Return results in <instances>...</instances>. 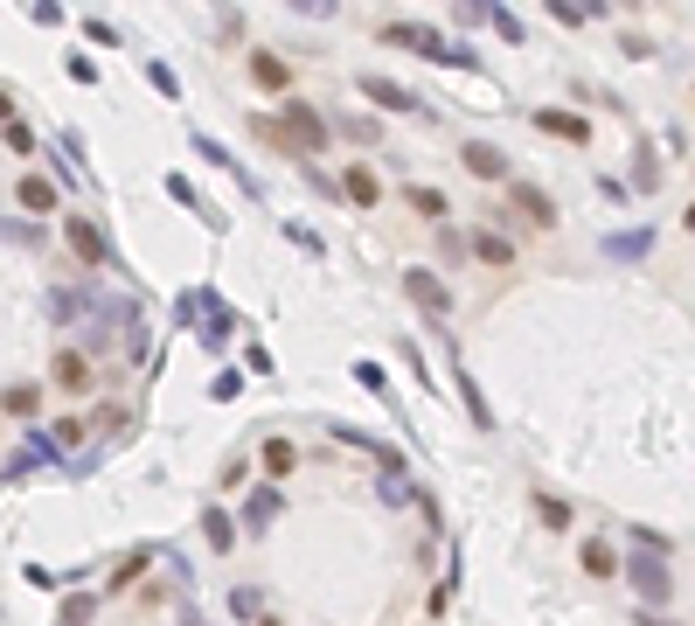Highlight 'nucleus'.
Here are the masks:
<instances>
[{
    "instance_id": "11",
    "label": "nucleus",
    "mask_w": 695,
    "mask_h": 626,
    "mask_svg": "<svg viewBox=\"0 0 695 626\" xmlns=\"http://www.w3.org/2000/svg\"><path fill=\"white\" fill-rule=\"evenodd\" d=\"M341 188H348V202H362V209H369V202H383V181H376L369 167H348V181H341Z\"/></svg>"
},
{
    "instance_id": "7",
    "label": "nucleus",
    "mask_w": 695,
    "mask_h": 626,
    "mask_svg": "<svg viewBox=\"0 0 695 626\" xmlns=\"http://www.w3.org/2000/svg\"><path fill=\"white\" fill-rule=\"evenodd\" d=\"M626 578H633V592H640V599H654V606L668 599V564H654V557H633V564H626Z\"/></svg>"
},
{
    "instance_id": "18",
    "label": "nucleus",
    "mask_w": 695,
    "mask_h": 626,
    "mask_svg": "<svg viewBox=\"0 0 695 626\" xmlns=\"http://www.w3.org/2000/svg\"><path fill=\"white\" fill-rule=\"evenodd\" d=\"M0 404H7V411H14V418H28V411H35V390H28V383H14V390H7V397H0Z\"/></svg>"
},
{
    "instance_id": "20",
    "label": "nucleus",
    "mask_w": 695,
    "mask_h": 626,
    "mask_svg": "<svg viewBox=\"0 0 695 626\" xmlns=\"http://www.w3.org/2000/svg\"><path fill=\"white\" fill-rule=\"evenodd\" d=\"M682 223H689V230H695V202H689V216H682Z\"/></svg>"
},
{
    "instance_id": "17",
    "label": "nucleus",
    "mask_w": 695,
    "mask_h": 626,
    "mask_svg": "<svg viewBox=\"0 0 695 626\" xmlns=\"http://www.w3.org/2000/svg\"><path fill=\"white\" fill-rule=\"evenodd\" d=\"M56 376H63L70 390H84V355H56Z\"/></svg>"
},
{
    "instance_id": "1",
    "label": "nucleus",
    "mask_w": 695,
    "mask_h": 626,
    "mask_svg": "<svg viewBox=\"0 0 695 626\" xmlns=\"http://www.w3.org/2000/svg\"><path fill=\"white\" fill-rule=\"evenodd\" d=\"M265 140L292 147V154H320V147H327V119H320L313 105H285L278 119H265Z\"/></svg>"
},
{
    "instance_id": "10",
    "label": "nucleus",
    "mask_w": 695,
    "mask_h": 626,
    "mask_svg": "<svg viewBox=\"0 0 695 626\" xmlns=\"http://www.w3.org/2000/svg\"><path fill=\"white\" fill-rule=\"evenodd\" d=\"M251 77H258V84H265V91H285V84H292V70H285V63H278L272 49H258V56H251Z\"/></svg>"
},
{
    "instance_id": "5",
    "label": "nucleus",
    "mask_w": 695,
    "mask_h": 626,
    "mask_svg": "<svg viewBox=\"0 0 695 626\" xmlns=\"http://www.w3.org/2000/svg\"><path fill=\"white\" fill-rule=\"evenodd\" d=\"M404 286H411V300H417L424 313H452V293H445V279H438V272L411 265V272H404Z\"/></svg>"
},
{
    "instance_id": "2",
    "label": "nucleus",
    "mask_w": 695,
    "mask_h": 626,
    "mask_svg": "<svg viewBox=\"0 0 695 626\" xmlns=\"http://www.w3.org/2000/svg\"><path fill=\"white\" fill-rule=\"evenodd\" d=\"M383 42H404V49L445 56V63H473L466 49H445V35H438V28H424V21H383Z\"/></svg>"
},
{
    "instance_id": "6",
    "label": "nucleus",
    "mask_w": 695,
    "mask_h": 626,
    "mask_svg": "<svg viewBox=\"0 0 695 626\" xmlns=\"http://www.w3.org/2000/svg\"><path fill=\"white\" fill-rule=\"evenodd\" d=\"M459 160H466L480 181H515V174H508V160H501V147H487V140H466V147H459Z\"/></svg>"
},
{
    "instance_id": "4",
    "label": "nucleus",
    "mask_w": 695,
    "mask_h": 626,
    "mask_svg": "<svg viewBox=\"0 0 695 626\" xmlns=\"http://www.w3.org/2000/svg\"><path fill=\"white\" fill-rule=\"evenodd\" d=\"M63 237H70V251H77L84 265H105V258H112V244H105V230H98L91 216H70V223H63Z\"/></svg>"
},
{
    "instance_id": "3",
    "label": "nucleus",
    "mask_w": 695,
    "mask_h": 626,
    "mask_svg": "<svg viewBox=\"0 0 695 626\" xmlns=\"http://www.w3.org/2000/svg\"><path fill=\"white\" fill-rule=\"evenodd\" d=\"M508 202H515V209H522L536 230H556V202L536 188V181H522V174H515V181H508Z\"/></svg>"
},
{
    "instance_id": "19",
    "label": "nucleus",
    "mask_w": 695,
    "mask_h": 626,
    "mask_svg": "<svg viewBox=\"0 0 695 626\" xmlns=\"http://www.w3.org/2000/svg\"><path fill=\"white\" fill-rule=\"evenodd\" d=\"M139 571H146V550H139V557H126V564H119V571H112V585H133Z\"/></svg>"
},
{
    "instance_id": "14",
    "label": "nucleus",
    "mask_w": 695,
    "mask_h": 626,
    "mask_svg": "<svg viewBox=\"0 0 695 626\" xmlns=\"http://www.w3.org/2000/svg\"><path fill=\"white\" fill-rule=\"evenodd\" d=\"M292 460H299L292 439H272V446H265V473H292Z\"/></svg>"
},
{
    "instance_id": "12",
    "label": "nucleus",
    "mask_w": 695,
    "mask_h": 626,
    "mask_svg": "<svg viewBox=\"0 0 695 626\" xmlns=\"http://www.w3.org/2000/svg\"><path fill=\"white\" fill-rule=\"evenodd\" d=\"M21 209H56V181L49 174H21Z\"/></svg>"
},
{
    "instance_id": "9",
    "label": "nucleus",
    "mask_w": 695,
    "mask_h": 626,
    "mask_svg": "<svg viewBox=\"0 0 695 626\" xmlns=\"http://www.w3.org/2000/svg\"><path fill=\"white\" fill-rule=\"evenodd\" d=\"M536 126H543V133H563V140H577V147H584V140H591V126H584V119H577V112H536Z\"/></svg>"
},
{
    "instance_id": "16",
    "label": "nucleus",
    "mask_w": 695,
    "mask_h": 626,
    "mask_svg": "<svg viewBox=\"0 0 695 626\" xmlns=\"http://www.w3.org/2000/svg\"><path fill=\"white\" fill-rule=\"evenodd\" d=\"M473 251H480V258H487V265H508V258H515V251H508V244H501V237H473Z\"/></svg>"
},
{
    "instance_id": "15",
    "label": "nucleus",
    "mask_w": 695,
    "mask_h": 626,
    "mask_svg": "<svg viewBox=\"0 0 695 626\" xmlns=\"http://www.w3.org/2000/svg\"><path fill=\"white\" fill-rule=\"evenodd\" d=\"M536 515H543V522H550V529H570V508H563V501H556V494H536Z\"/></svg>"
},
{
    "instance_id": "13",
    "label": "nucleus",
    "mask_w": 695,
    "mask_h": 626,
    "mask_svg": "<svg viewBox=\"0 0 695 626\" xmlns=\"http://www.w3.org/2000/svg\"><path fill=\"white\" fill-rule=\"evenodd\" d=\"M584 571H591V578H612V571H619L612 543H598V536H591V543H584Z\"/></svg>"
},
{
    "instance_id": "8",
    "label": "nucleus",
    "mask_w": 695,
    "mask_h": 626,
    "mask_svg": "<svg viewBox=\"0 0 695 626\" xmlns=\"http://www.w3.org/2000/svg\"><path fill=\"white\" fill-rule=\"evenodd\" d=\"M362 91H369L376 105H390V112H417V98L404 91V84H390V77H362Z\"/></svg>"
}]
</instances>
